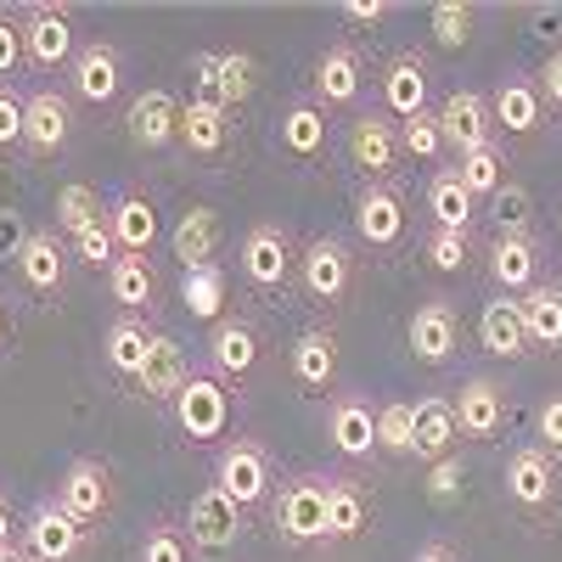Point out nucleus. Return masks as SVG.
I'll list each match as a JSON object with an SVG mask.
<instances>
[{
    "mask_svg": "<svg viewBox=\"0 0 562 562\" xmlns=\"http://www.w3.org/2000/svg\"><path fill=\"white\" fill-rule=\"evenodd\" d=\"M270 524H276V540L288 546V551L326 546V473H293V479H281V490L270 501Z\"/></svg>",
    "mask_w": 562,
    "mask_h": 562,
    "instance_id": "1",
    "label": "nucleus"
},
{
    "mask_svg": "<svg viewBox=\"0 0 562 562\" xmlns=\"http://www.w3.org/2000/svg\"><path fill=\"white\" fill-rule=\"evenodd\" d=\"M270 484H276V461L259 439L237 434V439L220 445V456H214V490L220 495H231L243 512H254V506L270 501Z\"/></svg>",
    "mask_w": 562,
    "mask_h": 562,
    "instance_id": "2",
    "label": "nucleus"
},
{
    "mask_svg": "<svg viewBox=\"0 0 562 562\" xmlns=\"http://www.w3.org/2000/svg\"><path fill=\"white\" fill-rule=\"evenodd\" d=\"M74 524H85V529H97V524H108L113 518V501H119V490H113V467L102 461V456H74L68 467H63V479H57V495H52Z\"/></svg>",
    "mask_w": 562,
    "mask_h": 562,
    "instance_id": "3",
    "label": "nucleus"
},
{
    "mask_svg": "<svg viewBox=\"0 0 562 562\" xmlns=\"http://www.w3.org/2000/svg\"><path fill=\"white\" fill-rule=\"evenodd\" d=\"M169 411H175V428L192 439V445H214L231 428V389L214 378V371H198L192 366V378H186V389L175 394Z\"/></svg>",
    "mask_w": 562,
    "mask_h": 562,
    "instance_id": "4",
    "label": "nucleus"
},
{
    "mask_svg": "<svg viewBox=\"0 0 562 562\" xmlns=\"http://www.w3.org/2000/svg\"><path fill=\"white\" fill-rule=\"evenodd\" d=\"M506 501L524 512V518L546 524L551 512H557V461L540 450V445H518L506 456Z\"/></svg>",
    "mask_w": 562,
    "mask_h": 562,
    "instance_id": "5",
    "label": "nucleus"
},
{
    "mask_svg": "<svg viewBox=\"0 0 562 562\" xmlns=\"http://www.w3.org/2000/svg\"><path fill=\"white\" fill-rule=\"evenodd\" d=\"M18 546L29 551V562H79L85 557V546H90V529L85 524H74L68 512L45 495L29 518H23V529H18Z\"/></svg>",
    "mask_w": 562,
    "mask_h": 562,
    "instance_id": "6",
    "label": "nucleus"
},
{
    "mask_svg": "<svg viewBox=\"0 0 562 562\" xmlns=\"http://www.w3.org/2000/svg\"><path fill=\"white\" fill-rule=\"evenodd\" d=\"M180 524H186V535H192V551H203V557H220V551H231L243 540V529H248V512L231 501V495H220L214 484H203L198 495H192V506L180 512Z\"/></svg>",
    "mask_w": 562,
    "mask_h": 562,
    "instance_id": "7",
    "label": "nucleus"
},
{
    "mask_svg": "<svg viewBox=\"0 0 562 562\" xmlns=\"http://www.w3.org/2000/svg\"><path fill=\"white\" fill-rule=\"evenodd\" d=\"M259 85V63L248 52H198L192 57V97L220 102V108H243Z\"/></svg>",
    "mask_w": 562,
    "mask_h": 562,
    "instance_id": "8",
    "label": "nucleus"
},
{
    "mask_svg": "<svg viewBox=\"0 0 562 562\" xmlns=\"http://www.w3.org/2000/svg\"><path fill=\"white\" fill-rule=\"evenodd\" d=\"M237 270L248 288L259 293H276V288H288V276L299 270V254H293V237L281 225H254L243 248H237Z\"/></svg>",
    "mask_w": 562,
    "mask_h": 562,
    "instance_id": "9",
    "label": "nucleus"
},
{
    "mask_svg": "<svg viewBox=\"0 0 562 562\" xmlns=\"http://www.w3.org/2000/svg\"><path fill=\"white\" fill-rule=\"evenodd\" d=\"M68 140H74V97L68 90H52V85L29 90V102H23V147L34 158H57Z\"/></svg>",
    "mask_w": 562,
    "mask_h": 562,
    "instance_id": "10",
    "label": "nucleus"
},
{
    "mask_svg": "<svg viewBox=\"0 0 562 562\" xmlns=\"http://www.w3.org/2000/svg\"><path fill=\"white\" fill-rule=\"evenodd\" d=\"M18 23H23V52H29V63L34 68H63V63H74V12L68 7H52V0H40V7H23L18 12Z\"/></svg>",
    "mask_w": 562,
    "mask_h": 562,
    "instance_id": "11",
    "label": "nucleus"
},
{
    "mask_svg": "<svg viewBox=\"0 0 562 562\" xmlns=\"http://www.w3.org/2000/svg\"><path fill=\"white\" fill-rule=\"evenodd\" d=\"M259 360H265V338H259L254 321L231 315V321H220L214 333H209V371H214L225 389L248 383L254 371H259Z\"/></svg>",
    "mask_w": 562,
    "mask_h": 562,
    "instance_id": "12",
    "label": "nucleus"
},
{
    "mask_svg": "<svg viewBox=\"0 0 562 562\" xmlns=\"http://www.w3.org/2000/svg\"><path fill=\"white\" fill-rule=\"evenodd\" d=\"M12 265H18L23 288H29L34 299H63L68 270H74V254H68V237H57V225H45V231H29V243H23V254H18Z\"/></svg>",
    "mask_w": 562,
    "mask_h": 562,
    "instance_id": "13",
    "label": "nucleus"
},
{
    "mask_svg": "<svg viewBox=\"0 0 562 562\" xmlns=\"http://www.w3.org/2000/svg\"><path fill=\"white\" fill-rule=\"evenodd\" d=\"M299 281L315 304H338L355 288V254L338 237H310L299 254Z\"/></svg>",
    "mask_w": 562,
    "mask_h": 562,
    "instance_id": "14",
    "label": "nucleus"
},
{
    "mask_svg": "<svg viewBox=\"0 0 562 562\" xmlns=\"http://www.w3.org/2000/svg\"><path fill=\"white\" fill-rule=\"evenodd\" d=\"M405 344L422 366H445L461 349V315L450 299H422L405 321Z\"/></svg>",
    "mask_w": 562,
    "mask_h": 562,
    "instance_id": "15",
    "label": "nucleus"
},
{
    "mask_svg": "<svg viewBox=\"0 0 562 562\" xmlns=\"http://www.w3.org/2000/svg\"><path fill=\"white\" fill-rule=\"evenodd\" d=\"M119 85H124V57H119V45L108 40H90L74 52L68 63V97L74 102H90V108H102L119 97Z\"/></svg>",
    "mask_w": 562,
    "mask_h": 562,
    "instance_id": "16",
    "label": "nucleus"
},
{
    "mask_svg": "<svg viewBox=\"0 0 562 562\" xmlns=\"http://www.w3.org/2000/svg\"><path fill=\"white\" fill-rule=\"evenodd\" d=\"M405 198L394 192L389 180H366L355 198V231L366 248H400L405 243Z\"/></svg>",
    "mask_w": 562,
    "mask_h": 562,
    "instance_id": "17",
    "label": "nucleus"
},
{
    "mask_svg": "<svg viewBox=\"0 0 562 562\" xmlns=\"http://www.w3.org/2000/svg\"><path fill=\"white\" fill-rule=\"evenodd\" d=\"M366 90V63L349 40H333L326 52L315 57V108H355Z\"/></svg>",
    "mask_w": 562,
    "mask_h": 562,
    "instance_id": "18",
    "label": "nucleus"
},
{
    "mask_svg": "<svg viewBox=\"0 0 562 562\" xmlns=\"http://www.w3.org/2000/svg\"><path fill=\"white\" fill-rule=\"evenodd\" d=\"M434 119H439V130H445V147H456V158L473 153V147H490V140H495L490 97H479V90H450Z\"/></svg>",
    "mask_w": 562,
    "mask_h": 562,
    "instance_id": "19",
    "label": "nucleus"
},
{
    "mask_svg": "<svg viewBox=\"0 0 562 562\" xmlns=\"http://www.w3.org/2000/svg\"><path fill=\"white\" fill-rule=\"evenodd\" d=\"M326 439L344 461H371L378 456V411H371L360 394H338L326 405Z\"/></svg>",
    "mask_w": 562,
    "mask_h": 562,
    "instance_id": "20",
    "label": "nucleus"
},
{
    "mask_svg": "<svg viewBox=\"0 0 562 562\" xmlns=\"http://www.w3.org/2000/svg\"><path fill=\"white\" fill-rule=\"evenodd\" d=\"M428 85H434V79H428V57H422V52L389 57V63H383V79H378L389 119L405 124V119H416V113H428Z\"/></svg>",
    "mask_w": 562,
    "mask_h": 562,
    "instance_id": "21",
    "label": "nucleus"
},
{
    "mask_svg": "<svg viewBox=\"0 0 562 562\" xmlns=\"http://www.w3.org/2000/svg\"><path fill=\"white\" fill-rule=\"evenodd\" d=\"M450 405H456V434L461 439H495L506 428V411H512V400L495 378H467Z\"/></svg>",
    "mask_w": 562,
    "mask_h": 562,
    "instance_id": "22",
    "label": "nucleus"
},
{
    "mask_svg": "<svg viewBox=\"0 0 562 562\" xmlns=\"http://www.w3.org/2000/svg\"><path fill=\"white\" fill-rule=\"evenodd\" d=\"M288 371L304 394H326L338 383V333L333 326H304L288 349Z\"/></svg>",
    "mask_w": 562,
    "mask_h": 562,
    "instance_id": "23",
    "label": "nucleus"
},
{
    "mask_svg": "<svg viewBox=\"0 0 562 562\" xmlns=\"http://www.w3.org/2000/svg\"><path fill=\"white\" fill-rule=\"evenodd\" d=\"M371 529V495L355 473H326V546H349Z\"/></svg>",
    "mask_w": 562,
    "mask_h": 562,
    "instance_id": "24",
    "label": "nucleus"
},
{
    "mask_svg": "<svg viewBox=\"0 0 562 562\" xmlns=\"http://www.w3.org/2000/svg\"><path fill=\"white\" fill-rule=\"evenodd\" d=\"M490 276L506 299H524L535 281H540V248L529 231H495L490 243Z\"/></svg>",
    "mask_w": 562,
    "mask_h": 562,
    "instance_id": "25",
    "label": "nucleus"
},
{
    "mask_svg": "<svg viewBox=\"0 0 562 562\" xmlns=\"http://www.w3.org/2000/svg\"><path fill=\"white\" fill-rule=\"evenodd\" d=\"M124 130L140 153H164L180 140V102L169 97V90H140V97L130 102L124 113Z\"/></svg>",
    "mask_w": 562,
    "mask_h": 562,
    "instance_id": "26",
    "label": "nucleus"
},
{
    "mask_svg": "<svg viewBox=\"0 0 562 562\" xmlns=\"http://www.w3.org/2000/svg\"><path fill=\"white\" fill-rule=\"evenodd\" d=\"M349 158L371 180H389V169L400 164V124L389 113H360L349 124Z\"/></svg>",
    "mask_w": 562,
    "mask_h": 562,
    "instance_id": "27",
    "label": "nucleus"
},
{
    "mask_svg": "<svg viewBox=\"0 0 562 562\" xmlns=\"http://www.w3.org/2000/svg\"><path fill=\"white\" fill-rule=\"evenodd\" d=\"M186 378H192V360H186V349H180L169 333H158L147 366H140V378H135V394L147 400V405H175V394L186 389Z\"/></svg>",
    "mask_w": 562,
    "mask_h": 562,
    "instance_id": "28",
    "label": "nucleus"
},
{
    "mask_svg": "<svg viewBox=\"0 0 562 562\" xmlns=\"http://www.w3.org/2000/svg\"><path fill=\"white\" fill-rule=\"evenodd\" d=\"M490 119H495L506 135H535V130L546 124V102H540L535 79L506 74V79L495 85V97H490Z\"/></svg>",
    "mask_w": 562,
    "mask_h": 562,
    "instance_id": "29",
    "label": "nucleus"
},
{
    "mask_svg": "<svg viewBox=\"0 0 562 562\" xmlns=\"http://www.w3.org/2000/svg\"><path fill=\"white\" fill-rule=\"evenodd\" d=\"M461 434H456V405L445 394H428V400H416V445H411V461L422 467H434L445 456H456Z\"/></svg>",
    "mask_w": 562,
    "mask_h": 562,
    "instance_id": "30",
    "label": "nucleus"
},
{
    "mask_svg": "<svg viewBox=\"0 0 562 562\" xmlns=\"http://www.w3.org/2000/svg\"><path fill=\"white\" fill-rule=\"evenodd\" d=\"M153 326L140 321V315H119L108 333H102V360H108V371L113 378H124V383H135L140 378V366H147V355H153Z\"/></svg>",
    "mask_w": 562,
    "mask_h": 562,
    "instance_id": "31",
    "label": "nucleus"
},
{
    "mask_svg": "<svg viewBox=\"0 0 562 562\" xmlns=\"http://www.w3.org/2000/svg\"><path fill=\"white\" fill-rule=\"evenodd\" d=\"M479 344H484V355H495V360H524V355H529V333H524L518 299L495 293V299L479 310Z\"/></svg>",
    "mask_w": 562,
    "mask_h": 562,
    "instance_id": "32",
    "label": "nucleus"
},
{
    "mask_svg": "<svg viewBox=\"0 0 562 562\" xmlns=\"http://www.w3.org/2000/svg\"><path fill=\"white\" fill-rule=\"evenodd\" d=\"M225 140H231V108L203 102V97L180 102V147L186 153H192V158H214V153H225Z\"/></svg>",
    "mask_w": 562,
    "mask_h": 562,
    "instance_id": "33",
    "label": "nucleus"
},
{
    "mask_svg": "<svg viewBox=\"0 0 562 562\" xmlns=\"http://www.w3.org/2000/svg\"><path fill=\"white\" fill-rule=\"evenodd\" d=\"M108 293L124 315H140V310H158V270L147 254H119L113 270H108Z\"/></svg>",
    "mask_w": 562,
    "mask_h": 562,
    "instance_id": "34",
    "label": "nucleus"
},
{
    "mask_svg": "<svg viewBox=\"0 0 562 562\" xmlns=\"http://www.w3.org/2000/svg\"><path fill=\"white\" fill-rule=\"evenodd\" d=\"M518 315H524V333H529V349H562V281H535V288L518 299Z\"/></svg>",
    "mask_w": 562,
    "mask_h": 562,
    "instance_id": "35",
    "label": "nucleus"
},
{
    "mask_svg": "<svg viewBox=\"0 0 562 562\" xmlns=\"http://www.w3.org/2000/svg\"><path fill=\"white\" fill-rule=\"evenodd\" d=\"M326 135H333V124H326V108L315 102H293V108H281V124H276V140H281V153L288 158H321L326 153Z\"/></svg>",
    "mask_w": 562,
    "mask_h": 562,
    "instance_id": "36",
    "label": "nucleus"
},
{
    "mask_svg": "<svg viewBox=\"0 0 562 562\" xmlns=\"http://www.w3.org/2000/svg\"><path fill=\"white\" fill-rule=\"evenodd\" d=\"M108 225H113L119 254H147V259H153V243H158V209L140 198V192H124V198L108 209Z\"/></svg>",
    "mask_w": 562,
    "mask_h": 562,
    "instance_id": "37",
    "label": "nucleus"
},
{
    "mask_svg": "<svg viewBox=\"0 0 562 562\" xmlns=\"http://www.w3.org/2000/svg\"><path fill=\"white\" fill-rule=\"evenodd\" d=\"M428 214H434V231H473L479 203H473V192L456 180V169H439V175L428 180Z\"/></svg>",
    "mask_w": 562,
    "mask_h": 562,
    "instance_id": "38",
    "label": "nucleus"
},
{
    "mask_svg": "<svg viewBox=\"0 0 562 562\" xmlns=\"http://www.w3.org/2000/svg\"><path fill=\"white\" fill-rule=\"evenodd\" d=\"M456 180L473 192V203H479V198H495L501 186H506V147H501V140H490V147L461 153V158H456Z\"/></svg>",
    "mask_w": 562,
    "mask_h": 562,
    "instance_id": "39",
    "label": "nucleus"
},
{
    "mask_svg": "<svg viewBox=\"0 0 562 562\" xmlns=\"http://www.w3.org/2000/svg\"><path fill=\"white\" fill-rule=\"evenodd\" d=\"M214 243H220V214L203 209V203L186 209L180 225H175V259H186V270H198V265H209Z\"/></svg>",
    "mask_w": 562,
    "mask_h": 562,
    "instance_id": "40",
    "label": "nucleus"
},
{
    "mask_svg": "<svg viewBox=\"0 0 562 562\" xmlns=\"http://www.w3.org/2000/svg\"><path fill=\"white\" fill-rule=\"evenodd\" d=\"M192 557L198 551H192V535H186L180 518H153L135 546V562H192Z\"/></svg>",
    "mask_w": 562,
    "mask_h": 562,
    "instance_id": "41",
    "label": "nucleus"
},
{
    "mask_svg": "<svg viewBox=\"0 0 562 562\" xmlns=\"http://www.w3.org/2000/svg\"><path fill=\"white\" fill-rule=\"evenodd\" d=\"M411 445H416V405H411V400L378 405V456L411 461Z\"/></svg>",
    "mask_w": 562,
    "mask_h": 562,
    "instance_id": "42",
    "label": "nucleus"
},
{
    "mask_svg": "<svg viewBox=\"0 0 562 562\" xmlns=\"http://www.w3.org/2000/svg\"><path fill=\"white\" fill-rule=\"evenodd\" d=\"M102 198H97V186H85V180H68L63 192H57V237H79V231L90 220H102Z\"/></svg>",
    "mask_w": 562,
    "mask_h": 562,
    "instance_id": "43",
    "label": "nucleus"
},
{
    "mask_svg": "<svg viewBox=\"0 0 562 562\" xmlns=\"http://www.w3.org/2000/svg\"><path fill=\"white\" fill-rule=\"evenodd\" d=\"M422 259L439 276H461L473 265V237H467V231H428V237H422Z\"/></svg>",
    "mask_w": 562,
    "mask_h": 562,
    "instance_id": "44",
    "label": "nucleus"
},
{
    "mask_svg": "<svg viewBox=\"0 0 562 562\" xmlns=\"http://www.w3.org/2000/svg\"><path fill=\"white\" fill-rule=\"evenodd\" d=\"M68 254H74V265H90V270H113V259H119V243H113V225H108V214L102 220H90L79 237H68Z\"/></svg>",
    "mask_w": 562,
    "mask_h": 562,
    "instance_id": "45",
    "label": "nucleus"
},
{
    "mask_svg": "<svg viewBox=\"0 0 562 562\" xmlns=\"http://www.w3.org/2000/svg\"><path fill=\"white\" fill-rule=\"evenodd\" d=\"M473 7H461V0H439V7L428 12V34L434 45H445V52H461L467 40H473Z\"/></svg>",
    "mask_w": 562,
    "mask_h": 562,
    "instance_id": "46",
    "label": "nucleus"
},
{
    "mask_svg": "<svg viewBox=\"0 0 562 562\" xmlns=\"http://www.w3.org/2000/svg\"><path fill=\"white\" fill-rule=\"evenodd\" d=\"M439 153H445V130H439L434 108L400 124V158H416V164H434Z\"/></svg>",
    "mask_w": 562,
    "mask_h": 562,
    "instance_id": "47",
    "label": "nucleus"
},
{
    "mask_svg": "<svg viewBox=\"0 0 562 562\" xmlns=\"http://www.w3.org/2000/svg\"><path fill=\"white\" fill-rule=\"evenodd\" d=\"M535 439H540V450H546L551 461H562V389L540 400V411H535Z\"/></svg>",
    "mask_w": 562,
    "mask_h": 562,
    "instance_id": "48",
    "label": "nucleus"
},
{
    "mask_svg": "<svg viewBox=\"0 0 562 562\" xmlns=\"http://www.w3.org/2000/svg\"><path fill=\"white\" fill-rule=\"evenodd\" d=\"M23 63H29V52H23V23H18V12H0V85L18 79Z\"/></svg>",
    "mask_w": 562,
    "mask_h": 562,
    "instance_id": "49",
    "label": "nucleus"
},
{
    "mask_svg": "<svg viewBox=\"0 0 562 562\" xmlns=\"http://www.w3.org/2000/svg\"><path fill=\"white\" fill-rule=\"evenodd\" d=\"M186 304H192V315H220V281H214V265L186 270Z\"/></svg>",
    "mask_w": 562,
    "mask_h": 562,
    "instance_id": "50",
    "label": "nucleus"
},
{
    "mask_svg": "<svg viewBox=\"0 0 562 562\" xmlns=\"http://www.w3.org/2000/svg\"><path fill=\"white\" fill-rule=\"evenodd\" d=\"M461 479H467V461H461V456H445V461L428 467V495H434L439 506H450V501L461 495Z\"/></svg>",
    "mask_w": 562,
    "mask_h": 562,
    "instance_id": "51",
    "label": "nucleus"
},
{
    "mask_svg": "<svg viewBox=\"0 0 562 562\" xmlns=\"http://www.w3.org/2000/svg\"><path fill=\"white\" fill-rule=\"evenodd\" d=\"M23 90L0 85V147H23Z\"/></svg>",
    "mask_w": 562,
    "mask_h": 562,
    "instance_id": "52",
    "label": "nucleus"
},
{
    "mask_svg": "<svg viewBox=\"0 0 562 562\" xmlns=\"http://www.w3.org/2000/svg\"><path fill=\"white\" fill-rule=\"evenodd\" d=\"M535 90H540V102H546L551 113H562V45H551V57L540 63Z\"/></svg>",
    "mask_w": 562,
    "mask_h": 562,
    "instance_id": "53",
    "label": "nucleus"
},
{
    "mask_svg": "<svg viewBox=\"0 0 562 562\" xmlns=\"http://www.w3.org/2000/svg\"><path fill=\"white\" fill-rule=\"evenodd\" d=\"M495 209H501V231H524V220H529V198H524V186H501L495 192Z\"/></svg>",
    "mask_w": 562,
    "mask_h": 562,
    "instance_id": "54",
    "label": "nucleus"
},
{
    "mask_svg": "<svg viewBox=\"0 0 562 562\" xmlns=\"http://www.w3.org/2000/svg\"><path fill=\"white\" fill-rule=\"evenodd\" d=\"M23 243H29V225H23V214H0V259H18L23 254Z\"/></svg>",
    "mask_w": 562,
    "mask_h": 562,
    "instance_id": "55",
    "label": "nucleus"
},
{
    "mask_svg": "<svg viewBox=\"0 0 562 562\" xmlns=\"http://www.w3.org/2000/svg\"><path fill=\"white\" fill-rule=\"evenodd\" d=\"M389 12H394L389 0H344V18H349V23H360V29H378Z\"/></svg>",
    "mask_w": 562,
    "mask_h": 562,
    "instance_id": "56",
    "label": "nucleus"
},
{
    "mask_svg": "<svg viewBox=\"0 0 562 562\" xmlns=\"http://www.w3.org/2000/svg\"><path fill=\"white\" fill-rule=\"evenodd\" d=\"M411 562H461V551H456L450 540H428V546H416Z\"/></svg>",
    "mask_w": 562,
    "mask_h": 562,
    "instance_id": "57",
    "label": "nucleus"
},
{
    "mask_svg": "<svg viewBox=\"0 0 562 562\" xmlns=\"http://www.w3.org/2000/svg\"><path fill=\"white\" fill-rule=\"evenodd\" d=\"M0 546H18V518H12V501L0 495Z\"/></svg>",
    "mask_w": 562,
    "mask_h": 562,
    "instance_id": "58",
    "label": "nucleus"
},
{
    "mask_svg": "<svg viewBox=\"0 0 562 562\" xmlns=\"http://www.w3.org/2000/svg\"><path fill=\"white\" fill-rule=\"evenodd\" d=\"M12 338V304H7V293H0V344Z\"/></svg>",
    "mask_w": 562,
    "mask_h": 562,
    "instance_id": "59",
    "label": "nucleus"
},
{
    "mask_svg": "<svg viewBox=\"0 0 562 562\" xmlns=\"http://www.w3.org/2000/svg\"><path fill=\"white\" fill-rule=\"evenodd\" d=\"M535 23H540V34H546V40H551V29H557V23H562V12H546V7H540V12H535Z\"/></svg>",
    "mask_w": 562,
    "mask_h": 562,
    "instance_id": "60",
    "label": "nucleus"
},
{
    "mask_svg": "<svg viewBox=\"0 0 562 562\" xmlns=\"http://www.w3.org/2000/svg\"><path fill=\"white\" fill-rule=\"evenodd\" d=\"M0 562H29V551L23 546H0Z\"/></svg>",
    "mask_w": 562,
    "mask_h": 562,
    "instance_id": "61",
    "label": "nucleus"
}]
</instances>
